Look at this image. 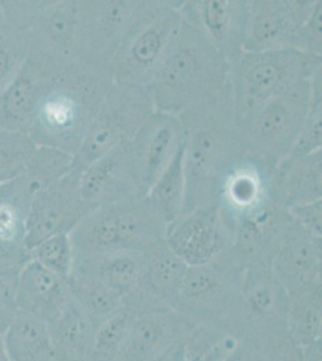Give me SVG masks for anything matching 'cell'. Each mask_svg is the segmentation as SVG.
<instances>
[{"mask_svg":"<svg viewBox=\"0 0 322 361\" xmlns=\"http://www.w3.org/2000/svg\"><path fill=\"white\" fill-rule=\"evenodd\" d=\"M184 130L183 214L216 205L225 176L248 153L228 82L178 115Z\"/></svg>","mask_w":322,"mask_h":361,"instance_id":"cell-1","label":"cell"},{"mask_svg":"<svg viewBox=\"0 0 322 361\" xmlns=\"http://www.w3.org/2000/svg\"><path fill=\"white\" fill-rule=\"evenodd\" d=\"M113 85L110 69L85 62L70 64L42 95L29 135L37 146L74 156Z\"/></svg>","mask_w":322,"mask_h":361,"instance_id":"cell-2","label":"cell"},{"mask_svg":"<svg viewBox=\"0 0 322 361\" xmlns=\"http://www.w3.org/2000/svg\"><path fill=\"white\" fill-rule=\"evenodd\" d=\"M228 63L202 34L183 21L147 90L155 110L180 115L221 90Z\"/></svg>","mask_w":322,"mask_h":361,"instance_id":"cell-3","label":"cell"},{"mask_svg":"<svg viewBox=\"0 0 322 361\" xmlns=\"http://www.w3.org/2000/svg\"><path fill=\"white\" fill-rule=\"evenodd\" d=\"M322 68V57L298 49L244 51L228 63V86L240 117L308 80Z\"/></svg>","mask_w":322,"mask_h":361,"instance_id":"cell-4","label":"cell"},{"mask_svg":"<svg viewBox=\"0 0 322 361\" xmlns=\"http://www.w3.org/2000/svg\"><path fill=\"white\" fill-rule=\"evenodd\" d=\"M182 0H143L112 62L114 85L146 87L182 25Z\"/></svg>","mask_w":322,"mask_h":361,"instance_id":"cell-5","label":"cell"},{"mask_svg":"<svg viewBox=\"0 0 322 361\" xmlns=\"http://www.w3.org/2000/svg\"><path fill=\"white\" fill-rule=\"evenodd\" d=\"M310 78L296 83L241 117L249 154L271 168H275L289 156L301 133L309 111Z\"/></svg>","mask_w":322,"mask_h":361,"instance_id":"cell-6","label":"cell"},{"mask_svg":"<svg viewBox=\"0 0 322 361\" xmlns=\"http://www.w3.org/2000/svg\"><path fill=\"white\" fill-rule=\"evenodd\" d=\"M244 269V265L228 250L209 263L188 267L177 311L194 324L240 319Z\"/></svg>","mask_w":322,"mask_h":361,"instance_id":"cell-7","label":"cell"},{"mask_svg":"<svg viewBox=\"0 0 322 361\" xmlns=\"http://www.w3.org/2000/svg\"><path fill=\"white\" fill-rule=\"evenodd\" d=\"M154 111L146 87L113 85L73 156V170L82 173L112 148L130 141Z\"/></svg>","mask_w":322,"mask_h":361,"instance_id":"cell-8","label":"cell"},{"mask_svg":"<svg viewBox=\"0 0 322 361\" xmlns=\"http://www.w3.org/2000/svg\"><path fill=\"white\" fill-rule=\"evenodd\" d=\"M81 173L71 170L56 185L34 197L25 221L27 250L56 235H69L90 209L83 202Z\"/></svg>","mask_w":322,"mask_h":361,"instance_id":"cell-9","label":"cell"},{"mask_svg":"<svg viewBox=\"0 0 322 361\" xmlns=\"http://www.w3.org/2000/svg\"><path fill=\"white\" fill-rule=\"evenodd\" d=\"M142 4L143 0H83L81 62L112 71L114 56Z\"/></svg>","mask_w":322,"mask_h":361,"instance_id":"cell-10","label":"cell"},{"mask_svg":"<svg viewBox=\"0 0 322 361\" xmlns=\"http://www.w3.org/2000/svg\"><path fill=\"white\" fill-rule=\"evenodd\" d=\"M316 0H249L244 51L297 49L298 32Z\"/></svg>","mask_w":322,"mask_h":361,"instance_id":"cell-11","label":"cell"},{"mask_svg":"<svg viewBox=\"0 0 322 361\" xmlns=\"http://www.w3.org/2000/svg\"><path fill=\"white\" fill-rule=\"evenodd\" d=\"M180 13L228 63L244 52L249 0H182Z\"/></svg>","mask_w":322,"mask_h":361,"instance_id":"cell-12","label":"cell"},{"mask_svg":"<svg viewBox=\"0 0 322 361\" xmlns=\"http://www.w3.org/2000/svg\"><path fill=\"white\" fill-rule=\"evenodd\" d=\"M184 145L180 117L155 110L130 140L131 157L140 190L147 195Z\"/></svg>","mask_w":322,"mask_h":361,"instance_id":"cell-13","label":"cell"},{"mask_svg":"<svg viewBox=\"0 0 322 361\" xmlns=\"http://www.w3.org/2000/svg\"><path fill=\"white\" fill-rule=\"evenodd\" d=\"M273 170L262 160L247 153L225 176L216 205L230 233L241 219L275 200Z\"/></svg>","mask_w":322,"mask_h":361,"instance_id":"cell-14","label":"cell"},{"mask_svg":"<svg viewBox=\"0 0 322 361\" xmlns=\"http://www.w3.org/2000/svg\"><path fill=\"white\" fill-rule=\"evenodd\" d=\"M165 241L188 267L204 265L231 245L216 205L201 206L180 214L168 226Z\"/></svg>","mask_w":322,"mask_h":361,"instance_id":"cell-15","label":"cell"},{"mask_svg":"<svg viewBox=\"0 0 322 361\" xmlns=\"http://www.w3.org/2000/svg\"><path fill=\"white\" fill-rule=\"evenodd\" d=\"M144 265L137 290L124 300L135 314L172 308L177 311L188 265L175 255L166 241L143 252Z\"/></svg>","mask_w":322,"mask_h":361,"instance_id":"cell-16","label":"cell"},{"mask_svg":"<svg viewBox=\"0 0 322 361\" xmlns=\"http://www.w3.org/2000/svg\"><path fill=\"white\" fill-rule=\"evenodd\" d=\"M83 202L90 207L143 197L131 157L130 141L116 146L81 173Z\"/></svg>","mask_w":322,"mask_h":361,"instance_id":"cell-17","label":"cell"},{"mask_svg":"<svg viewBox=\"0 0 322 361\" xmlns=\"http://www.w3.org/2000/svg\"><path fill=\"white\" fill-rule=\"evenodd\" d=\"M269 267L287 293L322 281V240L308 234L291 217L274 243Z\"/></svg>","mask_w":322,"mask_h":361,"instance_id":"cell-18","label":"cell"},{"mask_svg":"<svg viewBox=\"0 0 322 361\" xmlns=\"http://www.w3.org/2000/svg\"><path fill=\"white\" fill-rule=\"evenodd\" d=\"M242 323L255 330L285 326L289 293L268 263L247 265L241 284Z\"/></svg>","mask_w":322,"mask_h":361,"instance_id":"cell-19","label":"cell"},{"mask_svg":"<svg viewBox=\"0 0 322 361\" xmlns=\"http://www.w3.org/2000/svg\"><path fill=\"white\" fill-rule=\"evenodd\" d=\"M194 323L172 310H154L135 316L122 361H151L187 340Z\"/></svg>","mask_w":322,"mask_h":361,"instance_id":"cell-20","label":"cell"},{"mask_svg":"<svg viewBox=\"0 0 322 361\" xmlns=\"http://www.w3.org/2000/svg\"><path fill=\"white\" fill-rule=\"evenodd\" d=\"M290 219L289 209L272 200L233 226L228 250L244 267L253 263L269 264L274 243Z\"/></svg>","mask_w":322,"mask_h":361,"instance_id":"cell-21","label":"cell"},{"mask_svg":"<svg viewBox=\"0 0 322 361\" xmlns=\"http://www.w3.org/2000/svg\"><path fill=\"white\" fill-rule=\"evenodd\" d=\"M73 299L68 281L30 259L22 267L16 284V306L51 323Z\"/></svg>","mask_w":322,"mask_h":361,"instance_id":"cell-22","label":"cell"},{"mask_svg":"<svg viewBox=\"0 0 322 361\" xmlns=\"http://www.w3.org/2000/svg\"><path fill=\"white\" fill-rule=\"evenodd\" d=\"M273 193L287 209L322 199V151L282 160L273 170Z\"/></svg>","mask_w":322,"mask_h":361,"instance_id":"cell-23","label":"cell"},{"mask_svg":"<svg viewBox=\"0 0 322 361\" xmlns=\"http://www.w3.org/2000/svg\"><path fill=\"white\" fill-rule=\"evenodd\" d=\"M168 224L148 195L118 202V247L127 252H146L163 243Z\"/></svg>","mask_w":322,"mask_h":361,"instance_id":"cell-24","label":"cell"},{"mask_svg":"<svg viewBox=\"0 0 322 361\" xmlns=\"http://www.w3.org/2000/svg\"><path fill=\"white\" fill-rule=\"evenodd\" d=\"M75 263L120 252L118 204L90 209L69 234Z\"/></svg>","mask_w":322,"mask_h":361,"instance_id":"cell-25","label":"cell"},{"mask_svg":"<svg viewBox=\"0 0 322 361\" xmlns=\"http://www.w3.org/2000/svg\"><path fill=\"white\" fill-rule=\"evenodd\" d=\"M47 326L56 361H89L97 326L74 299Z\"/></svg>","mask_w":322,"mask_h":361,"instance_id":"cell-26","label":"cell"},{"mask_svg":"<svg viewBox=\"0 0 322 361\" xmlns=\"http://www.w3.org/2000/svg\"><path fill=\"white\" fill-rule=\"evenodd\" d=\"M143 252H116L98 258L76 262L74 270L98 279L124 300L139 288L142 277Z\"/></svg>","mask_w":322,"mask_h":361,"instance_id":"cell-27","label":"cell"},{"mask_svg":"<svg viewBox=\"0 0 322 361\" xmlns=\"http://www.w3.org/2000/svg\"><path fill=\"white\" fill-rule=\"evenodd\" d=\"M1 338L8 361H56L49 326L29 313L17 311Z\"/></svg>","mask_w":322,"mask_h":361,"instance_id":"cell-28","label":"cell"},{"mask_svg":"<svg viewBox=\"0 0 322 361\" xmlns=\"http://www.w3.org/2000/svg\"><path fill=\"white\" fill-rule=\"evenodd\" d=\"M241 341L240 329L233 320L197 323L185 341V361H225Z\"/></svg>","mask_w":322,"mask_h":361,"instance_id":"cell-29","label":"cell"},{"mask_svg":"<svg viewBox=\"0 0 322 361\" xmlns=\"http://www.w3.org/2000/svg\"><path fill=\"white\" fill-rule=\"evenodd\" d=\"M285 328L301 347L322 338V281L289 293Z\"/></svg>","mask_w":322,"mask_h":361,"instance_id":"cell-30","label":"cell"},{"mask_svg":"<svg viewBox=\"0 0 322 361\" xmlns=\"http://www.w3.org/2000/svg\"><path fill=\"white\" fill-rule=\"evenodd\" d=\"M30 202L23 176L0 185V241L25 246Z\"/></svg>","mask_w":322,"mask_h":361,"instance_id":"cell-31","label":"cell"},{"mask_svg":"<svg viewBox=\"0 0 322 361\" xmlns=\"http://www.w3.org/2000/svg\"><path fill=\"white\" fill-rule=\"evenodd\" d=\"M68 284L73 299L93 320L95 326L101 324L123 306L122 298L118 294L90 276L73 271Z\"/></svg>","mask_w":322,"mask_h":361,"instance_id":"cell-32","label":"cell"},{"mask_svg":"<svg viewBox=\"0 0 322 361\" xmlns=\"http://www.w3.org/2000/svg\"><path fill=\"white\" fill-rule=\"evenodd\" d=\"M73 154L58 148L37 146L29 159L25 173L22 175L33 200L73 170Z\"/></svg>","mask_w":322,"mask_h":361,"instance_id":"cell-33","label":"cell"},{"mask_svg":"<svg viewBox=\"0 0 322 361\" xmlns=\"http://www.w3.org/2000/svg\"><path fill=\"white\" fill-rule=\"evenodd\" d=\"M147 195L168 226L180 217L185 202L183 147L156 180Z\"/></svg>","mask_w":322,"mask_h":361,"instance_id":"cell-34","label":"cell"},{"mask_svg":"<svg viewBox=\"0 0 322 361\" xmlns=\"http://www.w3.org/2000/svg\"><path fill=\"white\" fill-rule=\"evenodd\" d=\"M135 316L131 310L123 305L117 312L99 324L89 361H122Z\"/></svg>","mask_w":322,"mask_h":361,"instance_id":"cell-35","label":"cell"},{"mask_svg":"<svg viewBox=\"0 0 322 361\" xmlns=\"http://www.w3.org/2000/svg\"><path fill=\"white\" fill-rule=\"evenodd\" d=\"M37 145L28 133L0 129V185L25 173Z\"/></svg>","mask_w":322,"mask_h":361,"instance_id":"cell-36","label":"cell"},{"mask_svg":"<svg viewBox=\"0 0 322 361\" xmlns=\"http://www.w3.org/2000/svg\"><path fill=\"white\" fill-rule=\"evenodd\" d=\"M322 151V68L310 78L309 111L289 156H308Z\"/></svg>","mask_w":322,"mask_h":361,"instance_id":"cell-37","label":"cell"},{"mask_svg":"<svg viewBox=\"0 0 322 361\" xmlns=\"http://www.w3.org/2000/svg\"><path fill=\"white\" fill-rule=\"evenodd\" d=\"M29 255L30 259L66 281L74 270V252L68 234L46 238L29 250Z\"/></svg>","mask_w":322,"mask_h":361,"instance_id":"cell-38","label":"cell"},{"mask_svg":"<svg viewBox=\"0 0 322 361\" xmlns=\"http://www.w3.org/2000/svg\"><path fill=\"white\" fill-rule=\"evenodd\" d=\"M256 331L261 338L264 361H302V347L290 337L285 326Z\"/></svg>","mask_w":322,"mask_h":361,"instance_id":"cell-39","label":"cell"},{"mask_svg":"<svg viewBox=\"0 0 322 361\" xmlns=\"http://www.w3.org/2000/svg\"><path fill=\"white\" fill-rule=\"evenodd\" d=\"M297 49L322 57V1L316 0L309 18L299 28Z\"/></svg>","mask_w":322,"mask_h":361,"instance_id":"cell-40","label":"cell"},{"mask_svg":"<svg viewBox=\"0 0 322 361\" xmlns=\"http://www.w3.org/2000/svg\"><path fill=\"white\" fill-rule=\"evenodd\" d=\"M289 214L308 234L322 240V199L304 205L294 206L289 209Z\"/></svg>","mask_w":322,"mask_h":361,"instance_id":"cell-41","label":"cell"},{"mask_svg":"<svg viewBox=\"0 0 322 361\" xmlns=\"http://www.w3.org/2000/svg\"><path fill=\"white\" fill-rule=\"evenodd\" d=\"M29 260L30 255L23 245L0 241V275H20Z\"/></svg>","mask_w":322,"mask_h":361,"instance_id":"cell-42","label":"cell"},{"mask_svg":"<svg viewBox=\"0 0 322 361\" xmlns=\"http://www.w3.org/2000/svg\"><path fill=\"white\" fill-rule=\"evenodd\" d=\"M225 361H264L261 338L259 333L249 329L242 334L241 345Z\"/></svg>","mask_w":322,"mask_h":361,"instance_id":"cell-43","label":"cell"},{"mask_svg":"<svg viewBox=\"0 0 322 361\" xmlns=\"http://www.w3.org/2000/svg\"><path fill=\"white\" fill-rule=\"evenodd\" d=\"M17 63L18 52L16 46L4 37L0 39V94L16 76L13 73L16 71Z\"/></svg>","mask_w":322,"mask_h":361,"instance_id":"cell-44","label":"cell"},{"mask_svg":"<svg viewBox=\"0 0 322 361\" xmlns=\"http://www.w3.org/2000/svg\"><path fill=\"white\" fill-rule=\"evenodd\" d=\"M187 341V340H185ZM185 341H182L151 361H185Z\"/></svg>","mask_w":322,"mask_h":361,"instance_id":"cell-45","label":"cell"},{"mask_svg":"<svg viewBox=\"0 0 322 361\" xmlns=\"http://www.w3.org/2000/svg\"><path fill=\"white\" fill-rule=\"evenodd\" d=\"M302 361H322V338L303 345Z\"/></svg>","mask_w":322,"mask_h":361,"instance_id":"cell-46","label":"cell"},{"mask_svg":"<svg viewBox=\"0 0 322 361\" xmlns=\"http://www.w3.org/2000/svg\"><path fill=\"white\" fill-rule=\"evenodd\" d=\"M0 361H8V354L5 352L4 343H3L1 336H0Z\"/></svg>","mask_w":322,"mask_h":361,"instance_id":"cell-47","label":"cell"}]
</instances>
